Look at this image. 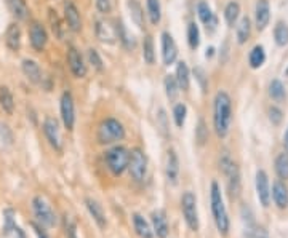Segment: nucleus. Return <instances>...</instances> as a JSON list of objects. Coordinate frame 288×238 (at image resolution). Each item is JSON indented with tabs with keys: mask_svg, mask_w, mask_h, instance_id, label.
<instances>
[{
	"mask_svg": "<svg viewBox=\"0 0 288 238\" xmlns=\"http://www.w3.org/2000/svg\"><path fill=\"white\" fill-rule=\"evenodd\" d=\"M178 58V46L170 32L162 34V59L165 66H171Z\"/></svg>",
	"mask_w": 288,
	"mask_h": 238,
	"instance_id": "nucleus-16",
	"label": "nucleus"
},
{
	"mask_svg": "<svg viewBox=\"0 0 288 238\" xmlns=\"http://www.w3.org/2000/svg\"><path fill=\"white\" fill-rule=\"evenodd\" d=\"M88 61L96 69V71H103V59H101L100 53L96 52V50H93V48L88 50Z\"/></svg>",
	"mask_w": 288,
	"mask_h": 238,
	"instance_id": "nucleus-45",
	"label": "nucleus"
},
{
	"mask_svg": "<svg viewBox=\"0 0 288 238\" xmlns=\"http://www.w3.org/2000/svg\"><path fill=\"white\" fill-rule=\"evenodd\" d=\"M4 235L7 238H26V233L16 222V211L13 208H5L4 213Z\"/></svg>",
	"mask_w": 288,
	"mask_h": 238,
	"instance_id": "nucleus-10",
	"label": "nucleus"
},
{
	"mask_svg": "<svg viewBox=\"0 0 288 238\" xmlns=\"http://www.w3.org/2000/svg\"><path fill=\"white\" fill-rule=\"evenodd\" d=\"M31 227H32L34 233L37 235V238H50V236H48V233L45 232V227H42L40 224H37V222H31Z\"/></svg>",
	"mask_w": 288,
	"mask_h": 238,
	"instance_id": "nucleus-48",
	"label": "nucleus"
},
{
	"mask_svg": "<svg viewBox=\"0 0 288 238\" xmlns=\"http://www.w3.org/2000/svg\"><path fill=\"white\" fill-rule=\"evenodd\" d=\"M98 142L103 146H109L119 142L125 137V128L117 118H106L98 126Z\"/></svg>",
	"mask_w": 288,
	"mask_h": 238,
	"instance_id": "nucleus-4",
	"label": "nucleus"
},
{
	"mask_svg": "<svg viewBox=\"0 0 288 238\" xmlns=\"http://www.w3.org/2000/svg\"><path fill=\"white\" fill-rule=\"evenodd\" d=\"M272 200L275 203L277 208H280V210H283V208L288 206V187L285 185L283 181H275L274 185H272Z\"/></svg>",
	"mask_w": 288,
	"mask_h": 238,
	"instance_id": "nucleus-24",
	"label": "nucleus"
},
{
	"mask_svg": "<svg viewBox=\"0 0 288 238\" xmlns=\"http://www.w3.org/2000/svg\"><path fill=\"white\" fill-rule=\"evenodd\" d=\"M271 19V10H269L267 0H258L255 8V24L258 31H264Z\"/></svg>",
	"mask_w": 288,
	"mask_h": 238,
	"instance_id": "nucleus-20",
	"label": "nucleus"
},
{
	"mask_svg": "<svg viewBox=\"0 0 288 238\" xmlns=\"http://www.w3.org/2000/svg\"><path fill=\"white\" fill-rule=\"evenodd\" d=\"M133 227L136 233L141 238H154V230H152V225L144 219V217L138 213L133 214Z\"/></svg>",
	"mask_w": 288,
	"mask_h": 238,
	"instance_id": "nucleus-26",
	"label": "nucleus"
},
{
	"mask_svg": "<svg viewBox=\"0 0 288 238\" xmlns=\"http://www.w3.org/2000/svg\"><path fill=\"white\" fill-rule=\"evenodd\" d=\"M13 146V131L5 123H0V149H8Z\"/></svg>",
	"mask_w": 288,
	"mask_h": 238,
	"instance_id": "nucleus-41",
	"label": "nucleus"
},
{
	"mask_svg": "<svg viewBox=\"0 0 288 238\" xmlns=\"http://www.w3.org/2000/svg\"><path fill=\"white\" fill-rule=\"evenodd\" d=\"M0 107L7 115H12L15 111V98L8 86H0Z\"/></svg>",
	"mask_w": 288,
	"mask_h": 238,
	"instance_id": "nucleus-29",
	"label": "nucleus"
},
{
	"mask_svg": "<svg viewBox=\"0 0 288 238\" xmlns=\"http://www.w3.org/2000/svg\"><path fill=\"white\" fill-rule=\"evenodd\" d=\"M151 222H152V230L157 238H167L170 233V225L167 219V213L163 210H156L151 214Z\"/></svg>",
	"mask_w": 288,
	"mask_h": 238,
	"instance_id": "nucleus-17",
	"label": "nucleus"
},
{
	"mask_svg": "<svg viewBox=\"0 0 288 238\" xmlns=\"http://www.w3.org/2000/svg\"><path fill=\"white\" fill-rule=\"evenodd\" d=\"M66 59H67V66H69L74 77H77V78H85L86 77V64H85L79 50L74 48V46H69V48H67Z\"/></svg>",
	"mask_w": 288,
	"mask_h": 238,
	"instance_id": "nucleus-13",
	"label": "nucleus"
},
{
	"mask_svg": "<svg viewBox=\"0 0 288 238\" xmlns=\"http://www.w3.org/2000/svg\"><path fill=\"white\" fill-rule=\"evenodd\" d=\"M210 205H211V214H213V221L218 232L221 235H227L230 221H229L227 210L223 200V194H221V187L216 181L211 182V187H210Z\"/></svg>",
	"mask_w": 288,
	"mask_h": 238,
	"instance_id": "nucleus-2",
	"label": "nucleus"
},
{
	"mask_svg": "<svg viewBox=\"0 0 288 238\" xmlns=\"http://www.w3.org/2000/svg\"><path fill=\"white\" fill-rule=\"evenodd\" d=\"M176 82H178V86L179 90L182 91H187L189 90V85H190V74H189V67L184 61H179L178 66H176Z\"/></svg>",
	"mask_w": 288,
	"mask_h": 238,
	"instance_id": "nucleus-28",
	"label": "nucleus"
},
{
	"mask_svg": "<svg viewBox=\"0 0 288 238\" xmlns=\"http://www.w3.org/2000/svg\"><path fill=\"white\" fill-rule=\"evenodd\" d=\"M197 13H199L200 21L207 26V31H208V32H213L215 29H216L218 19H216L215 13L211 12V8L208 7V4H205V2L199 4V7H197Z\"/></svg>",
	"mask_w": 288,
	"mask_h": 238,
	"instance_id": "nucleus-25",
	"label": "nucleus"
},
{
	"mask_svg": "<svg viewBox=\"0 0 288 238\" xmlns=\"http://www.w3.org/2000/svg\"><path fill=\"white\" fill-rule=\"evenodd\" d=\"M207 137H208V134H207V131H205V123H204V120H200L199 130H197V139H199L200 144H204V142L207 141Z\"/></svg>",
	"mask_w": 288,
	"mask_h": 238,
	"instance_id": "nucleus-49",
	"label": "nucleus"
},
{
	"mask_svg": "<svg viewBox=\"0 0 288 238\" xmlns=\"http://www.w3.org/2000/svg\"><path fill=\"white\" fill-rule=\"evenodd\" d=\"M114 23L106 21V19H98L94 26L96 31V37L100 38L103 43H114L115 38H119V24L115 21V26H112Z\"/></svg>",
	"mask_w": 288,
	"mask_h": 238,
	"instance_id": "nucleus-12",
	"label": "nucleus"
},
{
	"mask_svg": "<svg viewBox=\"0 0 288 238\" xmlns=\"http://www.w3.org/2000/svg\"><path fill=\"white\" fill-rule=\"evenodd\" d=\"M181 211L184 216V221L192 232H197L200 229V217L197 210V197L190 191H186L181 197Z\"/></svg>",
	"mask_w": 288,
	"mask_h": 238,
	"instance_id": "nucleus-6",
	"label": "nucleus"
},
{
	"mask_svg": "<svg viewBox=\"0 0 288 238\" xmlns=\"http://www.w3.org/2000/svg\"><path fill=\"white\" fill-rule=\"evenodd\" d=\"M96 8H98L103 15H108L112 10V2L111 0H96Z\"/></svg>",
	"mask_w": 288,
	"mask_h": 238,
	"instance_id": "nucleus-47",
	"label": "nucleus"
},
{
	"mask_svg": "<svg viewBox=\"0 0 288 238\" xmlns=\"http://www.w3.org/2000/svg\"><path fill=\"white\" fill-rule=\"evenodd\" d=\"M127 5H128L133 23L136 24L139 29H142L144 27V10H142L141 4L138 2V0H128Z\"/></svg>",
	"mask_w": 288,
	"mask_h": 238,
	"instance_id": "nucleus-30",
	"label": "nucleus"
},
{
	"mask_svg": "<svg viewBox=\"0 0 288 238\" xmlns=\"http://www.w3.org/2000/svg\"><path fill=\"white\" fill-rule=\"evenodd\" d=\"M275 173L280 179H288V152L278 154L275 158Z\"/></svg>",
	"mask_w": 288,
	"mask_h": 238,
	"instance_id": "nucleus-37",
	"label": "nucleus"
},
{
	"mask_svg": "<svg viewBox=\"0 0 288 238\" xmlns=\"http://www.w3.org/2000/svg\"><path fill=\"white\" fill-rule=\"evenodd\" d=\"M142 58L149 66L156 63V50H154V40L151 35H146L142 40Z\"/></svg>",
	"mask_w": 288,
	"mask_h": 238,
	"instance_id": "nucleus-35",
	"label": "nucleus"
},
{
	"mask_svg": "<svg viewBox=\"0 0 288 238\" xmlns=\"http://www.w3.org/2000/svg\"><path fill=\"white\" fill-rule=\"evenodd\" d=\"M186 117H187V107L186 104H176L173 109V118H175V123L178 128H182L186 123Z\"/></svg>",
	"mask_w": 288,
	"mask_h": 238,
	"instance_id": "nucleus-43",
	"label": "nucleus"
},
{
	"mask_svg": "<svg viewBox=\"0 0 288 238\" xmlns=\"http://www.w3.org/2000/svg\"><path fill=\"white\" fill-rule=\"evenodd\" d=\"M269 96H271L275 103H283L286 99V91L285 86L280 80H272L269 85Z\"/></svg>",
	"mask_w": 288,
	"mask_h": 238,
	"instance_id": "nucleus-34",
	"label": "nucleus"
},
{
	"mask_svg": "<svg viewBox=\"0 0 288 238\" xmlns=\"http://www.w3.org/2000/svg\"><path fill=\"white\" fill-rule=\"evenodd\" d=\"M128 171L130 176L136 182L144 181L148 174V157L144 154L142 149L134 147L130 151V162H128Z\"/></svg>",
	"mask_w": 288,
	"mask_h": 238,
	"instance_id": "nucleus-8",
	"label": "nucleus"
},
{
	"mask_svg": "<svg viewBox=\"0 0 288 238\" xmlns=\"http://www.w3.org/2000/svg\"><path fill=\"white\" fill-rule=\"evenodd\" d=\"M219 170L227 177V191L230 198H237L240 194V171L237 163L227 152H223L219 157Z\"/></svg>",
	"mask_w": 288,
	"mask_h": 238,
	"instance_id": "nucleus-3",
	"label": "nucleus"
},
{
	"mask_svg": "<svg viewBox=\"0 0 288 238\" xmlns=\"http://www.w3.org/2000/svg\"><path fill=\"white\" fill-rule=\"evenodd\" d=\"M85 206L86 210H88L90 216L93 217V221L96 222V225L100 227V229H106V225H108V221H106V214H104V210H103V205L94 200V198H85Z\"/></svg>",
	"mask_w": 288,
	"mask_h": 238,
	"instance_id": "nucleus-19",
	"label": "nucleus"
},
{
	"mask_svg": "<svg viewBox=\"0 0 288 238\" xmlns=\"http://www.w3.org/2000/svg\"><path fill=\"white\" fill-rule=\"evenodd\" d=\"M238 15H240V5L237 2H229L224 10V18L229 27H232L237 23Z\"/></svg>",
	"mask_w": 288,
	"mask_h": 238,
	"instance_id": "nucleus-39",
	"label": "nucleus"
},
{
	"mask_svg": "<svg viewBox=\"0 0 288 238\" xmlns=\"http://www.w3.org/2000/svg\"><path fill=\"white\" fill-rule=\"evenodd\" d=\"M21 69H23V74L26 75V78L29 82H32L35 85L42 83V80H43L42 69L34 61V59H24L23 64H21Z\"/></svg>",
	"mask_w": 288,
	"mask_h": 238,
	"instance_id": "nucleus-22",
	"label": "nucleus"
},
{
	"mask_svg": "<svg viewBox=\"0 0 288 238\" xmlns=\"http://www.w3.org/2000/svg\"><path fill=\"white\" fill-rule=\"evenodd\" d=\"M274 40L278 46L288 45V26L283 21H278L274 29Z\"/></svg>",
	"mask_w": 288,
	"mask_h": 238,
	"instance_id": "nucleus-38",
	"label": "nucleus"
},
{
	"mask_svg": "<svg viewBox=\"0 0 288 238\" xmlns=\"http://www.w3.org/2000/svg\"><path fill=\"white\" fill-rule=\"evenodd\" d=\"M128 162L130 151H127L123 146H114L106 152V163L114 176H120L125 170H128Z\"/></svg>",
	"mask_w": 288,
	"mask_h": 238,
	"instance_id": "nucleus-5",
	"label": "nucleus"
},
{
	"mask_svg": "<svg viewBox=\"0 0 288 238\" xmlns=\"http://www.w3.org/2000/svg\"><path fill=\"white\" fill-rule=\"evenodd\" d=\"M64 235L66 238H79V235H77V225L69 216H64Z\"/></svg>",
	"mask_w": 288,
	"mask_h": 238,
	"instance_id": "nucleus-44",
	"label": "nucleus"
},
{
	"mask_svg": "<svg viewBox=\"0 0 288 238\" xmlns=\"http://www.w3.org/2000/svg\"><path fill=\"white\" fill-rule=\"evenodd\" d=\"M43 133L48 144H50L55 151L61 152L63 144H61V134H60V123H58L56 118L53 117H46L43 120Z\"/></svg>",
	"mask_w": 288,
	"mask_h": 238,
	"instance_id": "nucleus-11",
	"label": "nucleus"
},
{
	"mask_svg": "<svg viewBox=\"0 0 288 238\" xmlns=\"http://www.w3.org/2000/svg\"><path fill=\"white\" fill-rule=\"evenodd\" d=\"M269 120L272 122V125H280L282 120H283V114L278 107L272 106L271 109H269Z\"/></svg>",
	"mask_w": 288,
	"mask_h": 238,
	"instance_id": "nucleus-46",
	"label": "nucleus"
},
{
	"mask_svg": "<svg viewBox=\"0 0 288 238\" xmlns=\"http://www.w3.org/2000/svg\"><path fill=\"white\" fill-rule=\"evenodd\" d=\"M29 40H31V45L35 52H43L45 50L48 42V34L45 31V27L38 21H32L31 26H29Z\"/></svg>",
	"mask_w": 288,
	"mask_h": 238,
	"instance_id": "nucleus-14",
	"label": "nucleus"
},
{
	"mask_svg": "<svg viewBox=\"0 0 288 238\" xmlns=\"http://www.w3.org/2000/svg\"><path fill=\"white\" fill-rule=\"evenodd\" d=\"M256 195L259 203L267 208L271 203V185H269V177L264 170H259L256 173Z\"/></svg>",
	"mask_w": 288,
	"mask_h": 238,
	"instance_id": "nucleus-15",
	"label": "nucleus"
},
{
	"mask_svg": "<svg viewBox=\"0 0 288 238\" xmlns=\"http://www.w3.org/2000/svg\"><path fill=\"white\" fill-rule=\"evenodd\" d=\"M250 35H252V23L247 16H244L237 24V42L240 45H244L248 42Z\"/></svg>",
	"mask_w": 288,
	"mask_h": 238,
	"instance_id": "nucleus-31",
	"label": "nucleus"
},
{
	"mask_svg": "<svg viewBox=\"0 0 288 238\" xmlns=\"http://www.w3.org/2000/svg\"><path fill=\"white\" fill-rule=\"evenodd\" d=\"M5 43L12 52H19V48H21V29L16 23L8 24L5 32Z\"/></svg>",
	"mask_w": 288,
	"mask_h": 238,
	"instance_id": "nucleus-23",
	"label": "nucleus"
},
{
	"mask_svg": "<svg viewBox=\"0 0 288 238\" xmlns=\"http://www.w3.org/2000/svg\"><path fill=\"white\" fill-rule=\"evenodd\" d=\"M64 18H66L67 27H69L72 32L82 31V18L72 0H66L64 2Z\"/></svg>",
	"mask_w": 288,
	"mask_h": 238,
	"instance_id": "nucleus-18",
	"label": "nucleus"
},
{
	"mask_svg": "<svg viewBox=\"0 0 288 238\" xmlns=\"http://www.w3.org/2000/svg\"><path fill=\"white\" fill-rule=\"evenodd\" d=\"M283 147H285V152H288V128H286V131L283 134Z\"/></svg>",
	"mask_w": 288,
	"mask_h": 238,
	"instance_id": "nucleus-50",
	"label": "nucleus"
},
{
	"mask_svg": "<svg viewBox=\"0 0 288 238\" xmlns=\"http://www.w3.org/2000/svg\"><path fill=\"white\" fill-rule=\"evenodd\" d=\"M232 120V103L226 91H218L213 104V126L219 137H226Z\"/></svg>",
	"mask_w": 288,
	"mask_h": 238,
	"instance_id": "nucleus-1",
	"label": "nucleus"
},
{
	"mask_svg": "<svg viewBox=\"0 0 288 238\" xmlns=\"http://www.w3.org/2000/svg\"><path fill=\"white\" fill-rule=\"evenodd\" d=\"M163 85H165L167 98L170 99V101H175L176 96H178V91H179V86H178V82H176L175 75H167V77H165V82H163Z\"/></svg>",
	"mask_w": 288,
	"mask_h": 238,
	"instance_id": "nucleus-40",
	"label": "nucleus"
},
{
	"mask_svg": "<svg viewBox=\"0 0 288 238\" xmlns=\"http://www.w3.org/2000/svg\"><path fill=\"white\" fill-rule=\"evenodd\" d=\"M146 7H148V15L149 19L154 26H157L162 19V7H160V0H146Z\"/></svg>",
	"mask_w": 288,
	"mask_h": 238,
	"instance_id": "nucleus-33",
	"label": "nucleus"
},
{
	"mask_svg": "<svg viewBox=\"0 0 288 238\" xmlns=\"http://www.w3.org/2000/svg\"><path fill=\"white\" fill-rule=\"evenodd\" d=\"M32 211L37 217L38 224L45 229H52L56 225V214L52 210L50 203H48L42 195H37L32 198Z\"/></svg>",
	"mask_w": 288,
	"mask_h": 238,
	"instance_id": "nucleus-7",
	"label": "nucleus"
},
{
	"mask_svg": "<svg viewBox=\"0 0 288 238\" xmlns=\"http://www.w3.org/2000/svg\"><path fill=\"white\" fill-rule=\"evenodd\" d=\"M165 176L168 182L176 184L178 176H179V160L175 152V149H170L167 152V163H165Z\"/></svg>",
	"mask_w": 288,
	"mask_h": 238,
	"instance_id": "nucleus-21",
	"label": "nucleus"
},
{
	"mask_svg": "<svg viewBox=\"0 0 288 238\" xmlns=\"http://www.w3.org/2000/svg\"><path fill=\"white\" fill-rule=\"evenodd\" d=\"M7 5L12 15L16 19H19V21H26L29 18V7L26 4V0H7Z\"/></svg>",
	"mask_w": 288,
	"mask_h": 238,
	"instance_id": "nucleus-27",
	"label": "nucleus"
},
{
	"mask_svg": "<svg viewBox=\"0 0 288 238\" xmlns=\"http://www.w3.org/2000/svg\"><path fill=\"white\" fill-rule=\"evenodd\" d=\"M256 238H267V235H266V233H258Z\"/></svg>",
	"mask_w": 288,
	"mask_h": 238,
	"instance_id": "nucleus-51",
	"label": "nucleus"
},
{
	"mask_svg": "<svg viewBox=\"0 0 288 238\" xmlns=\"http://www.w3.org/2000/svg\"><path fill=\"white\" fill-rule=\"evenodd\" d=\"M48 21H50V24H52L53 34H55L58 38H60V40H63V37H64V27H63V24H61L60 16H58V13L55 12L53 8L48 10Z\"/></svg>",
	"mask_w": 288,
	"mask_h": 238,
	"instance_id": "nucleus-36",
	"label": "nucleus"
},
{
	"mask_svg": "<svg viewBox=\"0 0 288 238\" xmlns=\"http://www.w3.org/2000/svg\"><path fill=\"white\" fill-rule=\"evenodd\" d=\"M187 42L192 50L199 48V45H200V31L196 23H190L187 27Z\"/></svg>",
	"mask_w": 288,
	"mask_h": 238,
	"instance_id": "nucleus-42",
	"label": "nucleus"
},
{
	"mask_svg": "<svg viewBox=\"0 0 288 238\" xmlns=\"http://www.w3.org/2000/svg\"><path fill=\"white\" fill-rule=\"evenodd\" d=\"M248 61H250V66L252 69H259L264 61H266V52L261 45H256L252 52H250V56H248Z\"/></svg>",
	"mask_w": 288,
	"mask_h": 238,
	"instance_id": "nucleus-32",
	"label": "nucleus"
},
{
	"mask_svg": "<svg viewBox=\"0 0 288 238\" xmlns=\"http://www.w3.org/2000/svg\"><path fill=\"white\" fill-rule=\"evenodd\" d=\"M60 111H61V120L64 126L69 131L74 130L75 125V104H74V98L71 91H64L60 101Z\"/></svg>",
	"mask_w": 288,
	"mask_h": 238,
	"instance_id": "nucleus-9",
	"label": "nucleus"
}]
</instances>
